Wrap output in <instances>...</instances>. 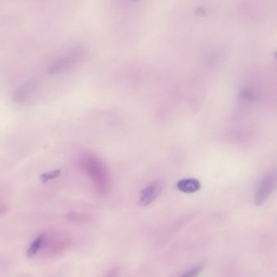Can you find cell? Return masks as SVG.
<instances>
[{
  "label": "cell",
  "mask_w": 277,
  "mask_h": 277,
  "mask_svg": "<svg viewBox=\"0 0 277 277\" xmlns=\"http://www.w3.org/2000/svg\"><path fill=\"white\" fill-rule=\"evenodd\" d=\"M277 187V168L267 173L258 184L254 197L256 206H261L268 200Z\"/></svg>",
  "instance_id": "6da1fadb"
},
{
  "label": "cell",
  "mask_w": 277,
  "mask_h": 277,
  "mask_svg": "<svg viewBox=\"0 0 277 277\" xmlns=\"http://www.w3.org/2000/svg\"><path fill=\"white\" fill-rule=\"evenodd\" d=\"M84 53L80 48L70 50L63 56L59 57V59L52 62L48 68V73L49 74H57L69 70L80 61Z\"/></svg>",
  "instance_id": "7a4b0ae2"
},
{
  "label": "cell",
  "mask_w": 277,
  "mask_h": 277,
  "mask_svg": "<svg viewBox=\"0 0 277 277\" xmlns=\"http://www.w3.org/2000/svg\"><path fill=\"white\" fill-rule=\"evenodd\" d=\"M164 187V184L162 180H156L151 183L147 187L141 190L139 195V203L142 206H148L153 203L160 195Z\"/></svg>",
  "instance_id": "3957f363"
},
{
  "label": "cell",
  "mask_w": 277,
  "mask_h": 277,
  "mask_svg": "<svg viewBox=\"0 0 277 277\" xmlns=\"http://www.w3.org/2000/svg\"><path fill=\"white\" fill-rule=\"evenodd\" d=\"M35 86L32 82H27L15 89L12 93V100L17 103H23L28 101L33 95Z\"/></svg>",
  "instance_id": "277c9868"
},
{
  "label": "cell",
  "mask_w": 277,
  "mask_h": 277,
  "mask_svg": "<svg viewBox=\"0 0 277 277\" xmlns=\"http://www.w3.org/2000/svg\"><path fill=\"white\" fill-rule=\"evenodd\" d=\"M201 187L200 180L195 178H185L177 183V188L181 192L191 194L200 190Z\"/></svg>",
  "instance_id": "5b68a950"
},
{
  "label": "cell",
  "mask_w": 277,
  "mask_h": 277,
  "mask_svg": "<svg viewBox=\"0 0 277 277\" xmlns=\"http://www.w3.org/2000/svg\"><path fill=\"white\" fill-rule=\"evenodd\" d=\"M45 237V234H41L40 236H38L34 240V242L32 243V245L28 248V251H27V256H28V258L33 257V256L35 255L36 253H38V251L40 250L41 247L43 246Z\"/></svg>",
  "instance_id": "8992f818"
},
{
  "label": "cell",
  "mask_w": 277,
  "mask_h": 277,
  "mask_svg": "<svg viewBox=\"0 0 277 277\" xmlns=\"http://www.w3.org/2000/svg\"><path fill=\"white\" fill-rule=\"evenodd\" d=\"M59 175H60V171H51V172H48V173L43 174V175L41 176L40 179L43 183H46L47 181H49V180H54L55 178L58 177Z\"/></svg>",
  "instance_id": "52a82bcc"
},
{
  "label": "cell",
  "mask_w": 277,
  "mask_h": 277,
  "mask_svg": "<svg viewBox=\"0 0 277 277\" xmlns=\"http://www.w3.org/2000/svg\"><path fill=\"white\" fill-rule=\"evenodd\" d=\"M203 268H204L203 265L196 266L195 268H191L190 270L187 271L186 273L183 274L180 277H197L198 276L200 275V273L202 272Z\"/></svg>",
  "instance_id": "ba28073f"
},
{
  "label": "cell",
  "mask_w": 277,
  "mask_h": 277,
  "mask_svg": "<svg viewBox=\"0 0 277 277\" xmlns=\"http://www.w3.org/2000/svg\"><path fill=\"white\" fill-rule=\"evenodd\" d=\"M241 96L242 99L247 100H252L254 96V93L252 92V90H245L241 93Z\"/></svg>",
  "instance_id": "9c48e42d"
},
{
  "label": "cell",
  "mask_w": 277,
  "mask_h": 277,
  "mask_svg": "<svg viewBox=\"0 0 277 277\" xmlns=\"http://www.w3.org/2000/svg\"><path fill=\"white\" fill-rule=\"evenodd\" d=\"M275 56H276V58H277V52L275 53Z\"/></svg>",
  "instance_id": "30bf717a"
}]
</instances>
